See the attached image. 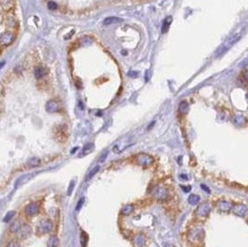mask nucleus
<instances>
[{
	"label": "nucleus",
	"mask_w": 248,
	"mask_h": 247,
	"mask_svg": "<svg viewBox=\"0 0 248 247\" xmlns=\"http://www.w3.org/2000/svg\"><path fill=\"white\" fill-rule=\"evenodd\" d=\"M212 211V206L209 202H202L200 204L196 211V215L199 218H205L209 215V213Z\"/></svg>",
	"instance_id": "nucleus-1"
},
{
	"label": "nucleus",
	"mask_w": 248,
	"mask_h": 247,
	"mask_svg": "<svg viewBox=\"0 0 248 247\" xmlns=\"http://www.w3.org/2000/svg\"><path fill=\"white\" fill-rule=\"evenodd\" d=\"M135 160H136V162H137V165H139V166H143V167L151 166V165H152V162H153L152 157H151L150 155H148V153H139V155L136 156Z\"/></svg>",
	"instance_id": "nucleus-2"
},
{
	"label": "nucleus",
	"mask_w": 248,
	"mask_h": 247,
	"mask_svg": "<svg viewBox=\"0 0 248 247\" xmlns=\"http://www.w3.org/2000/svg\"><path fill=\"white\" fill-rule=\"evenodd\" d=\"M52 230H53L52 221H49V220H42L40 223H39V227H38V233H39V235H46V233H49Z\"/></svg>",
	"instance_id": "nucleus-3"
},
{
	"label": "nucleus",
	"mask_w": 248,
	"mask_h": 247,
	"mask_svg": "<svg viewBox=\"0 0 248 247\" xmlns=\"http://www.w3.org/2000/svg\"><path fill=\"white\" fill-rule=\"evenodd\" d=\"M231 211H232L233 214H236V215L240 216V218H245L247 215V206L245 204H241V202L232 205Z\"/></svg>",
	"instance_id": "nucleus-4"
},
{
	"label": "nucleus",
	"mask_w": 248,
	"mask_h": 247,
	"mask_svg": "<svg viewBox=\"0 0 248 247\" xmlns=\"http://www.w3.org/2000/svg\"><path fill=\"white\" fill-rule=\"evenodd\" d=\"M152 196L158 200H165L168 197V191L162 187H157L152 191Z\"/></svg>",
	"instance_id": "nucleus-5"
},
{
	"label": "nucleus",
	"mask_w": 248,
	"mask_h": 247,
	"mask_svg": "<svg viewBox=\"0 0 248 247\" xmlns=\"http://www.w3.org/2000/svg\"><path fill=\"white\" fill-rule=\"evenodd\" d=\"M204 237V230L202 229H192L189 232V240L192 242H197Z\"/></svg>",
	"instance_id": "nucleus-6"
},
{
	"label": "nucleus",
	"mask_w": 248,
	"mask_h": 247,
	"mask_svg": "<svg viewBox=\"0 0 248 247\" xmlns=\"http://www.w3.org/2000/svg\"><path fill=\"white\" fill-rule=\"evenodd\" d=\"M38 212H39V206L35 202H31L24 208V213L26 216H35V214H38Z\"/></svg>",
	"instance_id": "nucleus-7"
},
{
	"label": "nucleus",
	"mask_w": 248,
	"mask_h": 247,
	"mask_svg": "<svg viewBox=\"0 0 248 247\" xmlns=\"http://www.w3.org/2000/svg\"><path fill=\"white\" fill-rule=\"evenodd\" d=\"M16 233H17L20 239H26L30 236V233H31V228L28 224H23V225H21V228L18 229Z\"/></svg>",
	"instance_id": "nucleus-8"
},
{
	"label": "nucleus",
	"mask_w": 248,
	"mask_h": 247,
	"mask_svg": "<svg viewBox=\"0 0 248 247\" xmlns=\"http://www.w3.org/2000/svg\"><path fill=\"white\" fill-rule=\"evenodd\" d=\"M46 110L49 113H55L60 110V104L56 100H49L46 103Z\"/></svg>",
	"instance_id": "nucleus-9"
},
{
	"label": "nucleus",
	"mask_w": 248,
	"mask_h": 247,
	"mask_svg": "<svg viewBox=\"0 0 248 247\" xmlns=\"http://www.w3.org/2000/svg\"><path fill=\"white\" fill-rule=\"evenodd\" d=\"M231 207H232V204L228 200H221L217 202V209L219 212H229V211H231Z\"/></svg>",
	"instance_id": "nucleus-10"
},
{
	"label": "nucleus",
	"mask_w": 248,
	"mask_h": 247,
	"mask_svg": "<svg viewBox=\"0 0 248 247\" xmlns=\"http://www.w3.org/2000/svg\"><path fill=\"white\" fill-rule=\"evenodd\" d=\"M14 40V35L12 32H5L4 35L0 37V42L2 45H11Z\"/></svg>",
	"instance_id": "nucleus-11"
},
{
	"label": "nucleus",
	"mask_w": 248,
	"mask_h": 247,
	"mask_svg": "<svg viewBox=\"0 0 248 247\" xmlns=\"http://www.w3.org/2000/svg\"><path fill=\"white\" fill-rule=\"evenodd\" d=\"M146 244V239H145V236L142 233H137V235L134 237V245L136 247H144Z\"/></svg>",
	"instance_id": "nucleus-12"
},
{
	"label": "nucleus",
	"mask_w": 248,
	"mask_h": 247,
	"mask_svg": "<svg viewBox=\"0 0 248 247\" xmlns=\"http://www.w3.org/2000/svg\"><path fill=\"white\" fill-rule=\"evenodd\" d=\"M134 212V206L133 205H125V206L121 208V215H124V216H127V215H130L132 213Z\"/></svg>",
	"instance_id": "nucleus-13"
},
{
	"label": "nucleus",
	"mask_w": 248,
	"mask_h": 247,
	"mask_svg": "<svg viewBox=\"0 0 248 247\" xmlns=\"http://www.w3.org/2000/svg\"><path fill=\"white\" fill-rule=\"evenodd\" d=\"M47 247H58V238L56 236H52V237L48 239Z\"/></svg>",
	"instance_id": "nucleus-14"
},
{
	"label": "nucleus",
	"mask_w": 248,
	"mask_h": 247,
	"mask_svg": "<svg viewBox=\"0 0 248 247\" xmlns=\"http://www.w3.org/2000/svg\"><path fill=\"white\" fill-rule=\"evenodd\" d=\"M46 75V71H45V69L44 68H41V66H37L35 70V76L37 79H41L44 76Z\"/></svg>",
	"instance_id": "nucleus-15"
},
{
	"label": "nucleus",
	"mask_w": 248,
	"mask_h": 247,
	"mask_svg": "<svg viewBox=\"0 0 248 247\" xmlns=\"http://www.w3.org/2000/svg\"><path fill=\"white\" fill-rule=\"evenodd\" d=\"M199 200H200V197L198 195H190L189 198H188V201H189L190 205H197L199 202Z\"/></svg>",
	"instance_id": "nucleus-16"
},
{
	"label": "nucleus",
	"mask_w": 248,
	"mask_h": 247,
	"mask_svg": "<svg viewBox=\"0 0 248 247\" xmlns=\"http://www.w3.org/2000/svg\"><path fill=\"white\" fill-rule=\"evenodd\" d=\"M21 222L20 221H14L12 224H11V227H9V231L11 232H17L18 229L21 228Z\"/></svg>",
	"instance_id": "nucleus-17"
},
{
	"label": "nucleus",
	"mask_w": 248,
	"mask_h": 247,
	"mask_svg": "<svg viewBox=\"0 0 248 247\" xmlns=\"http://www.w3.org/2000/svg\"><path fill=\"white\" fill-rule=\"evenodd\" d=\"M179 112H181L182 115L186 113V112H188V110H189V104H188V102H185V101L181 102V103H179Z\"/></svg>",
	"instance_id": "nucleus-18"
},
{
	"label": "nucleus",
	"mask_w": 248,
	"mask_h": 247,
	"mask_svg": "<svg viewBox=\"0 0 248 247\" xmlns=\"http://www.w3.org/2000/svg\"><path fill=\"white\" fill-rule=\"evenodd\" d=\"M40 165V159L39 158H37V157H33V158H31L29 161H28V166L29 167H37Z\"/></svg>",
	"instance_id": "nucleus-19"
},
{
	"label": "nucleus",
	"mask_w": 248,
	"mask_h": 247,
	"mask_svg": "<svg viewBox=\"0 0 248 247\" xmlns=\"http://www.w3.org/2000/svg\"><path fill=\"white\" fill-rule=\"evenodd\" d=\"M120 22H122L120 18L109 17V18H106V20L104 21V25H110V24H112V23H120Z\"/></svg>",
	"instance_id": "nucleus-20"
},
{
	"label": "nucleus",
	"mask_w": 248,
	"mask_h": 247,
	"mask_svg": "<svg viewBox=\"0 0 248 247\" xmlns=\"http://www.w3.org/2000/svg\"><path fill=\"white\" fill-rule=\"evenodd\" d=\"M0 4H1V6L7 11V9H11V8H12L13 0H0Z\"/></svg>",
	"instance_id": "nucleus-21"
},
{
	"label": "nucleus",
	"mask_w": 248,
	"mask_h": 247,
	"mask_svg": "<svg viewBox=\"0 0 248 247\" xmlns=\"http://www.w3.org/2000/svg\"><path fill=\"white\" fill-rule=\"evenodd\" d=\"M170 21H172V18H170V17H167V18H166V21L164 22V26H162V30H161L162 33L167 32L168 28H169V23H170Z\"/></svg>",
	"instance_id": "nucleus-22"
},
{
	"label": "nucleus",
	"mask_w": 248,
	"mask_h": 247,
	"mask_svg": "<svg viewBox=\"0 0 248 247\" xmlns=\"http://www.w3.org/2000/svg\"><path fill=\"white\" fill-rule=\"evenodd\" d=\"M98 169H100V167H98V166L94 167V168H93L92 171H90V172L88 173V175L86 176V180H90V178H92L93 176H94V175H95V174H96V173L98 172Z\"/></svg>",
	"instance_id": "nucleus-23"
},
{
	"label": "nucleus",
	"mask_w": 248,
	"mask_h": 247,
	"mask_svg": "<svg viewBox=\"0 0 248 247\" xmlns=\"http://www.w3.org/2000/svg\"><path fill=\"white\" fill-rule=\"evenodd\" d=\"M14 216H15V212H14V211H11V212H8L6 214V216L4 218V222H6V223H7V222H9V221H11V220H12Z\"/></svg>",
	"instance_id": "nucleus-24"
},
{
	"label": "nucleus",
	"mask_w": 248,
	"mask_h": 247,
	"mask_svg": "<svg viewBox=\"0 0 248 247\" xmlns=\"http://www.w3.org/2000/svg\"><path fill=\"white\" fill-rule=\"evenodd\" d=\"M93 148H94V145H93L92 143L87 144V145H85V148H84V151H82V153H84V155H86V153H89V152H92Z\"/></svg>",
	"instance_id": "nucleus-25"
},
{
	"label": "nucleus",
	"mask_w": 248,
	"mask_h": 247,
	"mask_svg": "<svg viewBox=\"0 0 248 247\" xmlns=\"http://www.w3.org/2000/svg\"><path fill=\"white\" fill-rule=\"evenodd\" d=\"M6 247H20V245H18L17 241L12 240V241H9V242L7 244V246H6Z\"/></svg>",
	"instance_id": "nucleus-26"
},
{
	"label": "nucleus",
	"mask_w": 248,
	"mask_h": 247,
	"mask_svg": "<svg viewBox=\"0 0 248 247\" xmlns=\"http://www.w3.org/2000/svg\"><path fill=\"white\" fill-rule=\"evenodd\" d=\"M82 204H84V199H80V200H79V204L77 205V208H75V209L79 211V209L81 208V206H82Z\"/></svg>",
	"instance_id": "nucleus-27"
},
{
	"label": "nucleus",
	"mask_w": 248,
	"mask_h": 247,
	"mask_svg": "<svg viewBox=\"0 0 248 247\" xmlns=\"http://www.w3.org/2000/svg\"><path fill=\"white\" fill-rule=\"evenodd\" d=\"M56 4L55 2H49V8H52V9H55L56 8Z\"/></svg>",
	"instance_id": "nucleus-28"
},
{
	"label": "nucleus",
	"mask_w": 248,
	"mask_h": 247,
	"mask_svg": "<svg viewBox=\"0 0 248 247\" xmlns=\"http://www.w3.org/2000/svg\"><path fill=\"white\" fill-rule=\"evenodd\" d=\"M182 189L184 190L185 192H189V191L191 190V187H183V185H182Z\"/></svg>",
	"instance_id": "nucleus-29"
},
{
	"label": "nucleus",
	"mask_w": 248,
	"mask_h": 247,
	"mask_svg": "<svg viewBox=\"0 0 248 247\" xmlns=\"http://www.w3.org/2000/svg\"><path fill=\"white\" fill-rule=\"evenodd\" d=\"M72 188H73V182H71V185H70V189H69V193H71V191H72Z\"/></svg>",
	"instance_id": "nucleus-30"
},
{
	"label": "nucleus",
	"mask_w": 248,
	"mask_h": 247,
	"mask_svg": "<svg viewBox=\"0 0 248 247\" xmlns=\"http://www.w3.org/2000/svg\"><path fill=\"white\" fill-rule=\"evenodd\" d=\"M201 188H202V189H204V190H206L207 192H210V191H209V189H208L207 187H205V185H201Z\"/></svg>",
	"instance_id": "nucleus-31"
},
{
	"label": "nucleus",
	"mask_w": 248,
	"mask_h": 247,
	"mask_svg": "<svg viewBox=\"0 0 248 247\" xmlns=\"http://www.w3.org/2000/svg\"><path fill=\"white\" fill-rule=\"evenodd\" d=\"M181 178H183V180H188V178H188V176H185L184 174H183V175H182V176H181Z\"/></svg>",
	"instance_id": "nucleus-32"
}]
</instances>
